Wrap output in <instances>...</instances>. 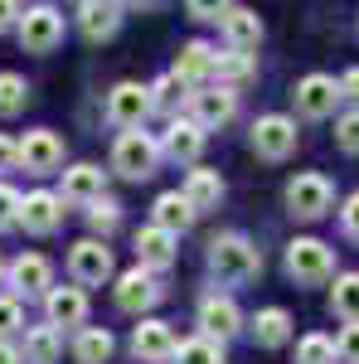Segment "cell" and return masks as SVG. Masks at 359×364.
<instances>
[{
	"instance_id": "obj_1",
	"label": "cell",
	"mask_w": 359,
	"mask_h": 364,
	"mask_svg": "<svg viewBox=\"0 0 359 364\" xmlns=\"http://www.w3.org/2000/svg\"><path fill=\"white\" fill-rule=\"evenodd\" d=\"M209 267H214V277L219 282H248L257 277V267H262V252L252 248L248 238H238V233H223L209 243Z\"/></svg>"
},
{
	"instance_id": "obj_2",
	"label": "cell",
	"mask_w": 359,
	"mask_h": 364,
	"mask_svg": "<svg viewBox=\"0 0 359 364\" xmlns=\"http://www.w3.org/2000/svg\"><path fill=\"white\" fill-rule=\"evenodd\" d=\"M156 156H161V146L146 136V132H122L117 146H112V166L122 170L127 180H146L156 170Z\"/></svg>"
},
{
	"instance_id": "obj_3",
	"label": "cell",
	"mask_w": 359,
	"mask_h": 364,
	"mask_svg": "<svg viewBox=\"0 0 359 364\" xmlns=\"http://www.w3.org/2000/svg\"><path fill=\"white\" fill-rule=\"evenodd\" d=\"M331 180L326 175H316V170H306V175H296L291 185H286V209L296 214V219H321L326 209H331Z\"/></svg>"
},
{
	"instance_id": "obj_4",
	"label": "cell",
	"mask_w": 359,
	"mask_h": 364,
	"mask_svg": "<svg viewBox=\"0 0 359 364\" xmlns=\"http://www.w3.org/2000/svg\"><path fill=\"white\" fill-rule=\"evenodd\" d=\"M286 272L296 282H326L335 272V257L321 238H296V243H286Z\"/></svg>"
},
{
	"instance_id": "obj_5",
	"label": "cell",
	"mask_w": 359,
	"mask_h": 364,
	"mask_svg": "<svg viewBox=\"0 0 359 364\" xmlns=\"http://www.w3.org/2000/svg\"><path fill=\"white\" fill-rule=\"evenodd\" d=\"M252 151L262 161H282L296 151V122L291 117H257L252 122Z\"/></svg>"
},
{
	"instance_id": "obj_6",
	"label": "cell",
	"mask_w": 359,
	"mask_h": 364,
	"mask_svg": "<svg viewBox=\"0 0 359 364\" xmlns=\"http://www.w3.org/2000/svg\"><path fill=\"white\" fill-rule=\"evenodd\" d=\"M58 39H63V15L49 10V5L29 10L25 20H20V44H25L29 54H49V49H58Z\"/></svg>"
},
{
	"instance_id": "obj_7",
	"label": "cell",
	"mask_w": 359,
	"mask_h": 364,
	"mask_svg": "<svg viewBox=\"0 0 359 364\" xmlns=\"http://www.w3.org/2000/svg\"><path fill=\"white\" fill-rule=\"evenodd\" d=\"M68 272H73L78 282H87V287L107 282L112 277V252H107V243H97V238L73 243V252H68Z\"/></svg>"
},
{
	"instance_id": "obj_8",
	"label": "cell",
	"mask_w": 359,
	"mask_h": 364,
	"mask_svg": "<svg viewBox=\"0 0 359 364\" xmlns=\"http://www.w3.org/2000/svg\"><path fill=\"white\" fill-rule=\"evenodd\" d=\"M151 112V87L141 83H117L107 92V122L117 127H141V117Z\"/></svg>"
},
{
	"instance_id": "obj_9",
	"label": "cell",
	"mask_w": 359,
	"mask_h": 364,
	"mask_svg": "<svg viewBox=\"0 0 359 364\" xmlns=\"http://www.w3.org/2000/svg\"><path fill=\"white\" fill-rule=\"evenodd\" d=\"M340 97H345V92H340V83H335V78L311 73V78H301V83H296V112H301V117H331Z\"/></svg>"
},
{
	"instance_id": "obj_10",
	"label": "cell",
	"mask_w": 359,
	"mask_h": 364,
	"mask_svg": "<svg viewBox=\"0 0 359 364\" xmlns=\"http://www.w3.org/2000/svg\"><path fill=\"white\" fill-rule=\"evenodd\" d=\"M20 161H25V170H34V175H49V170H58V161H63V141H58L54 132H29V136L20 141Z\"/></svg>"
},
{
	"instance_id": "obj_11",
	"label": "cell",
	"mask_w": 359,
	"mask_h": 364,
	"mask_svg": "<svg viewBox=\"0 0 359 364\" xmlns=\"http://www.w3.org/2000/svg\"><path fill=\"white\" fill-rule=\"evenodd\" d=\"M238 112V92L233 87H204V92H194V122L199 127H223L228 117Z\"/></svg>"
},
{
	"instance_id": "obj_12",
	"label": "cell",
	"mask_w": 359,
	"mask_h": 364,
	"mask_svg": "<svg viewBox=\"0 0 359 364\" xmlns=\"http://www.w3.org/2000/svg\"><path fill=\"white\" fill-rule=\"evenodd\" d=\"M132 350H136V360H151V364L175 360V336H170L166 321H141L136 336H132Z\"/></svg>"
},
{
	"instance_id": "obj_13",
	"label": "cell",
	"mask_w": 359,
	"mask_h": 364,
	"mask_svg": "<svg viewBox=\"0 0 359 364\" xmlns=\"http://www.w3.org/2000/svg\"><path fill=\"white\" fill-rule=\"evenodd\" d=\"M58 219H63V199H58V195L34 190L29 199H20V224H25L29 233H54Z\"/></svg>"
},
{
	"instance_id": "obj_14",
	"label": "cell",
	"mask_w": 359,
	"mask_h": 364,
	"mask_svg": "<svg viewBox=\"0 0 359 364\" xmlns=\"http://www.w3.org/2000/svg\"><path fill=\"white\" fill-rule=\"evenodd\" d=\"M161 301V287H156V277L146 272V267H136V272H127V277L117 282V306L122 311H146V306H156Z\"/></svg>"
},
{
	"instance_id": "obj_15",
	"label": "cell",
	"mask_w": 359,
	"mask_h": 364,
	"mask_svg": "<svg viewBox=\"0 0 359 364\" xmlns=\"http://www.w3.org/2000/svg\"><path fill=\"white\" fill-rule=\"evenodd\" d=\"M199 326H204L209 340H228L238 326H243V316H238V306H233L228 296H209V301L199 306Z\"/></svg>"
},
{
	"instance_id": "obj_16",
	"label": "cell",
	"mask_w": 359,
	"mask_h": 364,
	"mask_svg": "<svg viewBox=\"0 0 359 364\" xmlns=\"http://www.w3.org/2000/svg\"><path fill=\"white\" fill-rule=\"evenodd\" d=\"M161 146H166V156H175V161H199V151H204V127H199L194 117L190 122L175 117L166 127V141H161Z\"/></svg>"
},
{
	"instance_id": "obj_17",
	"label": "cell",
	"mask_w": 359,
	"mask_h": 364,
	"mask_svg": "<svg viewBox=\"0 0 359 364\" xmlns=\"http://www.w3.org/2000/svg\"><path fill=\"white\" fill-rule=\"evenodd\" d=\"M44 306H49V321L54 326H83L87 321V296L78 287H54L44 296Z\"/></svg>"
},
{
	"instance_id": "obj_18",
	"label": "cell",
	"mask_w": 359,
	"mask_h": 364,
	"mask_svg": "<svg viewBox=\"0 0 359 364\" xmlns=\"http://www.w3.org/2000/svg\"><path fill=\"white\" fill-rule=\"evenodd\" d=\"M223 39H228V49L252 54V49L262 44V20H257L252 10H228V15H223Z\"/></svg>"
},
{
	"instance_id": "obj_19",
	"label": "cell",
	"mask_w": 359,
	"mask_h": 364,
	"mask_svg": "<svg viewBox=\"0 0 359 364\" xmlns=\"http://www.w3.org/2000/svg\"><path fill=\"white\" fill-rule=\"evenodd\" d=\"M122 25V0H83V34L87 39H112Z\"/></svg>"
},
{
	"instance_id": "obj_20",
	"label": "cell",
	"mask_w": 359,
	"mask_h": 364,
	"mask_svg": "<svg viewBox=\"0 0 359 364\" xmlns=\"http://www.w3.org/2000/svg\"><path fill=\"white\" fill-rule=\"evenodd\" d=\"M136 257L146 262V267H170L175 262V233H166V228H141L136 233Z\"/></svg>"
},
{
	"instance_id": "obj_21",
	"label": "cell",
	"mask_w": 359,
	"mask_h": 364,
	"mask_svg": "<svg viewBox=\"0 0 359 364\" xmlns=\"http://www.w3.org/2000/svg\"><path fill=\"white\" fill-rule=\"evenodd\" d=\"M102 195V170L97 166H73L68 175H63V195L68 204H92V199Z\"/></svg>"
},
{
	"instance_id": "obj_22",
	"label": "cell",
	"mask_w": 359,
	"mask_h": 364,
	"mask_svg": "<svg viewBox=\"0 0 359 364\" xmlns=\"http://www.w3.org/2000/svg\"><path fill=\"white\" fill-rule=\"evenodd\" d=\"M209 73H214V49H209L204 39L185 44V49H180V58H175V78L199 83V78H209Z\"/></svg>"
},
{
	"instance_id": "obj_23",
	"label": "cell",
	"mask_w": 359,
	"mask_h": 364,
	"mask_svg": "<svg viewBox=\"0 0 359 364\" xmlns=\"http://www.w3.org/2000/svg\"><path fill=\"white\" fill-rule=\"evenodd\" d=\"M180 195L190 199V209L199 214V209H214L223 195V180L214 175V170H190V180H185V190Z\"/></svg>"
},
{
	"instance_id": "obj_24",
	"label": "cell",
	"mask_w": 359,
	"mask_h": 364,
	"mask_svg": "<svg viewBox=\"0 0 359 364\" xmlns=\"http://www.w3.org/2000/svg\"><path fill=\"white\" fill-rule=\"evenodd\" d=\"M286 336H291V316H286L282 306H267V311L252 316V340H257V345L272 350V345H282Z\"/></svg>"
},
{
	"instance_id": "obj_25",
	"label": "cell",
	"mask_w": 359,
	"mask_h": 364,
	"mask_svg": "<svg viewBox=\"0 0 359 364\" xmlns=\"http://www.w3.org/2000/svg\"><path fill=\"white\" fill-rule=\"evenodd\" d=\"M73 360L78 364H107L112 360V336L102 326H83L78 340H73Z\"/></svg>"
},
{
	"instance_id": "obj_26",
	"label": "cell",
	"mask_w": 359,
	"mask_h": 364,
	"mask_svg": "<svg viewBox=\"0 0 359 364\" xmlns=\"http://www.w3.org/2000/svg\"><path fill=\"white\" fill-rule=\"evenodd\" d=\"M194 224V209L185 195H161L156 199V228H166V233H185Z\"/></svg>"
},
{
	"instance_id": "obj_27",
	"label": "cell",
	"mask_w": 359,
	"mask_h": 364,
	"mask_svg": "<svg viewBox=\"0 0 359 364\" xmlns=\"http://www.w3.org/2000/svg\"><path fill=\"white\" fill-rule=\"evenodd\" d=\"M214 78H219L223 87H238L252 78V54H243V49H228V54H214Z\"/></svg>"
},
{
	"instance_id": "obj_28",
	"label": "cell",
	"mask_w": 359,
	"mask_h": 364,
	"mask_svg": "<svg viewBox=\"0 0 359 364\" xmlns=\"http://www.w3.org/2000/svg\"><path fill=\"white\" fill-rule=\"evenodd\" d=\"M58 350H63V340H58L54 326H34V331L25 336V360L29 364H54Z\"/></svg>"
},
{
	"instance_id": "obj_29",
	"label": "cell",
	"mask_w": 359,
	"mask_h": 364,
	"mask_svg": "<svg viewBox=\"0 0 359 364\" xmlns=\"http://www.w3.org/2000/svg\"><path fill=\"white\" fill-rule=\"evenodd\" d=\"M10 277H15L20 291H49V262H44L39 252H29V257H20V262L10 267Z\"/></svg>"
},
{
	"instance_id": "obj_30",
	"label": "cell",
	"mask_w": 359,
	"mask_h": 364,
	"mask_svg": "<svg viewBox=\"0 0 359 364\" xmlns=\"http://www.w3.org/2000/svg\"><path fill=\"white\" fill-rule=\"evenodd\" d=\"M175 360H180V364H223V350H219V340L199 336V340L175 345Z\"/></svg>"
},
{
	"instance_id": "obj_31",
	"label": "cell",
	"mask_w": 359,
	"mask_h": 364,
	"mask_svg": "<svg viewBox=\"0 0 359 364\" xmlns=\"http://www.w3.org/2000/svg\"><path fill=\"white\" fill-rule=\"evenodd\" d=\"M331 306L345 316V321H359V272H345L331 291Z\"/></svg>"
},
{
	"instance_id": "obj_32",
	"label": "cell",
	"mask_w": 359,
	"mask_h": 364,
	"mask_svg": "<svg viewBox=\"0 0 359 364\" xmlns=\"http://www.w3.org/2000/svg\"><path fill=\"white\" fill-rule=\"evenodd\" d=\"M25 97H29V87L20 73H0V117H15L25 107Z\"/></svg>"
},
{
	"instance_id": "obj_33",
	"label": "cell",
	"mask_w": 359,
	"mask_h": 364,
	"mask_svg": "<svg viewBox=\"0 0 359 364\" xmlns=\"http://www.w3.org/2000/svg\"><path fill=\"white\" fill-rule=\"evenodd\" d=\"M296 364H335V340L331 336H306L296 345Z\"/></svg>"
},
{
	"instance_id": "obj_34",
	"label": "cell",
	"mask_w": 359,
	"mask_h": 364,
	"mask_svg": "<svg viewBox=\"0 0 359 364\" xmlns=\"http://www.w3.org/2000/svg\"><path fill=\"white\" fill-rule=\"evenodd\" d=\"M117 219H122V214H117V204H112V199L97 195L92 204H87V224H92V233H112Z\"/></svg>"
},
{
	"instance_id": "obj_35",
	"label": "cell",
	"mask_w": 359,
	"mask_h": 364,
	"mask_svg": "<svg viewBox=\"0 0 359 364\" xmlns=\"http://www.w3.org/2000/svg\"><path fill=\"white\" fill-rule=\"evenodd\" d=\"M185 87H190L185 78H175V73H166L161 83L151 87V92H156V97H151V107H166V112H170V107H175V102L185 97Z\"/></svg>"
},
{
	"instance_id": "obj_36",
	"label": "cell",
	"mask_w": 359,
	"mask_h": 364,
	"mask_svg": "<svg viewBox=\"0 0 359 364\" xmlns=\"http://www.w3.org/2000/svg\"><path fill=\"white\" fill-rule=\"evenodd\" d=\"M335 360L340 364H359V321H350V326L335 336Z\"/></svg>"
},
{
	"instance_id": "obj_37",
	"label": "cell",
	"mask_w": 359,
	"mask_h": 364,
	"mask_svg": "<svg viewBox=\"0 0 359 364\" xmlns=\"http://www.w3.org/2000/svg\"><path fill=\"white\" fill-rule=\"evenodd\" d=\"M335 141H340L350 156H359V112H345L335 122Z\"/></svg>"
},
{
	"instance_id": "obj_38",
	"label": "cell",
	"mask_w": 359,
	"mask_h": 364,
	"mask_svg": "<svg viewBox=\"0 0 359 364\" xmlns=\"http://www.w3.org/2000/svg\"><path fill=\"white\" fill-rule=\"evenodd\" d=\"M185 10H190L194 20H223L233 5H228V0H185Z\"/></svg>"
},
{
	"instance_id": "obj_39",
	"label": "cell",
	"mask_w": 359,
	"mask_h": 364,
	"mask_svg": "<svg viewBox=\"0 0 359 364\" xmlns=\"http://www.w3.org/2000/svg\"><path fill=\"white\" fill-rule=\"evenodd\" d=\"M20 224V195L10 185H0V228H15Z\"/></svg>"
},
{
	"instance_id": "obj_40",
	"label": "cell",
	"mask_w": 359,
	"mask_h": 364,
	"mask_svg": "<svg viewBox=\"0 0 359 364\" xmlns=\"http://www.w3.org/2000/svg\"><path fill=\"white\" fill-rule=\"evenodd\" d=\"M20 326V301H10V296H0V336H10Z\"/></svg>"
},
{
	"instance_id": "obj_41",
	"label": "cell",
	"mask_w": 359,
	"mask_h": 364,
	"mask_svg": "<svg viewBox=\"0 0 359 364\" xmlns=\"http://www.w3.org/2000/svg\"><path fill=\"white\" fill-rule=\"evenodd\" d=\"M10 166H20V146L10 136H0V170H10Z\"/></svg>"
},
{
	"instance_id": "obj_42",
	"label": "cell",
	"mask_w": 359,
	"mask_h": 364,
	"mask_svg": "<svg viewBox=\"0 0 359 364\" xmlns=\"http://www.w3.org/2000/svg\"><path fill=\"white\" fill-rule=\"evenodd\" d=\"M345 228H350V233L359 238V195H350V199H345Z\"/></svg>"
},
{
	"instance_id": "obj_43",
	"label": "cell",
	"mask_w": 359,
	"mask_h": 364,
	"mask_svg": "<svg viewBox=\"0 0 359 364\" xmlns=\"http://www.w3.org/2000/svg\"><path fill=\"white\" fill-rule=\"evenodd\" d=\"M340 92H345V97H355V102H359V68H350V73L340 78Z\"/></svg>"
},
{
	"instance_id": "obj_44",
	"label": "cell",
	"mask_w": 359,
	"mask_h": 364,
	"mask_svg": "<svg viewBox=\"0 0 359 364\" xmlns=\"http://www.w3.org/2000/svg\"><path fill=\"white\" fill-rule=\"evenodd\" d=\"M15 15H20V5H15V0H0V29L15 25Z\"/></svg>"
},
{
	"instance_id": "obj_45",
	"label": "cell",
	"mask_w": 359,
	"mask_h": 364,
	"mask_svg": "<svg viewBox=\"0 0 359 364\" xmlns=\"http://www.w3.org/2000/svg\"><path fill=\"white\" fill-rule=\"evenodd\" d=\"M0 364H20V350H15V345H5V340H0Z\"/></svg>"
},
{
	"instance_id": "obj_46",
	"label": "cell",
	"mask_w": 359,
	"mask_h": 364,
	"mask_svg": "<svg viewBox=\"0 0 359 364\" xmlns=\"http://www.w3.org/2000/svg\"><path fill=\"white\" fill-rule=\"evenodd\" d=\"M122 5H136V0H122Z\"/></svg>"
}]
</instances>
